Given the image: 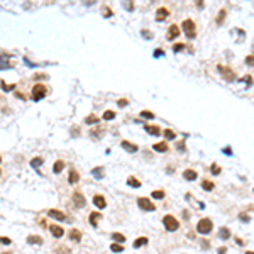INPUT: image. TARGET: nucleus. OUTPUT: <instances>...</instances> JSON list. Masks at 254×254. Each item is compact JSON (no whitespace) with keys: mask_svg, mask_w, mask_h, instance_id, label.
<instances>
[{"mask_svg":"<svg viewBox=\"0 0 254 254\" xmlns=\"http://www.w3.org/2000/svg\"><path fill=\"white\" fill-rule=\"evenodd\" d=\"M163 224H164V229H166V231H169V232L178 231V227H180V222H178L173 215H164Z\"/></svg>","mask_w":254,"mask_h":254,"instance_id":"f257e3e1","label":"nucleus"},{"mask_svg":"<svg viewBox=\"0 0 254 254\" xmlns=\"http://www.w3.org/2000/svg\"><path fill=\"white\" fill-rule=\"evenodd\" d=\"M212 227H214V224H212L210 219H202V220H200V222L197 224V231L200 232V234H203V236L210 234Z\"/></svg>","mask_w":254,"mask_h":254,"instance_id":"f03ea898","label":"nucleus"},{"mask_svg":"<svg viewBox=\"0 0 254 254\" xmlns=\"http://www.w3.org/2000/svg\"><path fill=\"white\" fill-rule=\"evenodd\" d=\"M181 29H183V32H185V36L188 37V39H193L195 37V24H193V20H190V19L183 20Z\"/></svg>","mask_w":254,"mask_h":254,"instance_id":"7ed1b4c3","label":"nucleus"},{"mask_svg":"<svg viewBox=\"0 0 254 254\" xmlns=\"http://www.w3.org/2000/svg\"><path fill=\"white\" fill-rule=\"evenodd\" d=\"M44 97H46V86L37 83L34 88H32V100H34V102H39V100H43Z\"/></svg>","mask_w":254,"mask_h":254,"instance_id":"20e7f679","label":"nucleus"},{"mask_svg":"<svg viewBox=\"0 0 254 254\" xmlns=\"http://www.w3.org/2000/svg\"><path fill=\"white\" fill-rule=\"evenodd\" d=\"M137 205H139V209H143V210H146V212L156 210L154 203H153L149 198H139V200H137Z\"/></svg>","mask_w":254,"mask_h":254,"instance_id":"39448f33","label":"nucleus"},{"mask_svg":"<svg viewBox=\"0 0 254 254\" xmlns=\"http://www.w3.org/2000/svg\"><path fill=\"white\" fill-rule=\"evenodd\" d=\"M73 203H75L76 209H83V207L86 205V200H85V197H83L80 191H75V193H73Z\"/></svg>","mask_w":254,"mask_h":254,"instance_id":"423d86ee","label":"nucleus"},{"mask_svg":"<svg viewBox=\"0 0 254 254\" xmlns=\"http://www.w3.org/2000/svg\"><path fill=\"white\" fill-rule=\"evenodd\" d=\"M168 15H169V10L166 9V7H159V9L156 10V20L158 22H163Z\"/></svg>","mask_w":254,"mask_h":254,"instance_id":"0eeeda50","label":"nucleus"},{"mask_svg":"<svg viewBox=\"0 0 254 254\" xmlns=\"http://www.w3.org/2000/svg\"><path fill=\"white\" fill-rule=\"evenodd\" d=\"M93 203H95V207H97V209H105V205H107L103 195H95V197H93Z\"/></svg>","mask_w":254,"mask_h":254,"instance_id":"6e6552de","label":"nucleus"},{"mask_svg":"<svg viewBox=\"0 0 254 254\" xmlns=\"http://www.w3.org/2000/svg\"><path fill=\"white\" fill-rule=\"evenodd\" d=\"M217 70H219V73L222 75L224 78H227V80H232V78H234V75H231L232 73V70H229V68H225V66H217Z\"/></svg>","mask_w":254,"mask_h":254,"instance_id":"1a4fd4ad","label":"nucleus"},{"mask_svg":"<svg viewBox=\"0 0 254 254\" xmlns=\"http://www.w3.org/2000/svg\"><path fill=\"white\" fill-rule=\"evenodd\" d=\"M120 146H122L126 151H129V153H137V151H139V148H137L136 144L129 143V141H122V143H120Z\"/></svg>","mask_w":254,"mask_h":254,"instance_id":"9d476101","label":"nucleus"},{"mask_svg":"<svg viewBox=\"0 0 254 254\" xmlns=\"http://www.w3.org/2000/svg\"><path fill=\"white\" fill-rule=\"evenodd\" d=\"M197 171H193V169H185L183 171V178H185L186 181H193V180H197Z\"/></svg>","mask_w":254,"mask_h":254,"instance_id":"9b49d317","label":"nucleus"},{"mask_svg":"<svg viewBox=\"0 0 254 254\" xmlns=\"http://www.w3.org/2000/svg\"><path fill=\"white\" fill-rule=\"evenodd\" d=\"M169 34H168V39H174V37H178L180 36V27L176 26V24H173L171 27H169Z\"/></svg>","mask_w":254,"mask_h":254,"instance_id":"f8f14e48","label":"nucleus"},{"mask_svg":"<svg viewBox=\"0 0 254 254\" xmlns=\"http://www.w3.org/2000/svg\"><path fill=\"white\" fill-rule=\"evenodd\" d=\"M49 231H51V234L54 236V237H58V239H60V237L65 234V231H63V229H61L60 225H56V224H54V225H51V227H49Z\"/></svg>","mask_w":254,"mask_h":254,"instance_id":"ddd939ff","label":"nucleus"},{"mask_svg":"<svg viewBox=\"0 0 254 254\" xmlns=\"http://www.w3.org/2000/svg\"><path fill=\"white\" fill-rule=\"evenodd\" d=\"M49 217H53L56 220H65L66 215L63 214V212H60V210H49Z\"/></svg>","mask_w":254,"mask_h":254,"instance_id":"4468645a","label":"nucleus"},{"mask_svg":"<svg viewBox=\"0 0 254 254\" xmlns=\"http://www.w3.org/2000/svg\"><path fill=\"white\" fill-rule=\"evenodd\" d=\"M144 129H146V132H149V134H153V136H159L161 134V129L158 126H144Z\"/></svg>","mask_w":254,"mask_h":254,"instance_id":"2eb2a0df","label":"nucleus"},{"mask_svg":"<svg viewBox=\"0 0 254 254\" xmlns=\"http://www.w3.org/2000/svg\"><path fill=\"white\" fill-rule=\"evenodd\" d=\"M70 239H73L75 242H80L81 241V232L78 231V229H73V231L70 232Z\"/></svg>","mask_w":254,"mask_h":254,"instance_id":"dca6fc26","label":"nucleus"},{"mask_svg":"<svg viewBox=\"0 0 254 254\" xmlns=\"http://www.w3.org/2000/svg\"><path fill=\"white\" fill-rule=\"evenodd\" d=\"M78 180H80V174H78V171L71 169V171H70V176H68V181L71 183V185H75V183H78Z\"/></svg>","mask_w":254,"mask_h":254,"instance_id":"f3484780","label":"nucleus"},{"mask_svg":"<svg viewBox=\"0 0 254 254\" xmlns=\"http://www.w3.org/2000/svg\"><path fill=\"white\" fill-rule=\"evenodd\" d=\"M102 219V215L98 214V212H93V214H90V224L93 227H97V224H98V220Z\"/></svg>","mask_w":254,"mask_h":254,"instance_id":"a211bd4d","label":"nucleus"},{"mask_svg":"<svg viewBox=\"0 0 254 254\" xmlns=\"http://www.w3.org/2000/svg\"><path fill=\"white\" fill-rule=\"evenodd\" d=\"M153 149L158 151V153H166V151H168V144H166V143H158V144L153 146Z\"/></svg>","mask_w":254,"mask_h":254,"instance_id":"6ab92c4d","label":"nucleus"},{"mask_svg":"<svg viewBox=\"0 0 254 254\" xmlns=\"http://www.w3.org/2000/svg\"><path fill=\"white\" fill-rule=\"evenodd\" d=\"M127 185L132 186V188H139V186H141V181L137 180V178H134V176H129V178H127Z\"/></svg>","mask_w":254,"mask_h":254,"instance_id":"aec40b11","label":"nucleus"},{"mask_svg":"<svg viewBox=\"0 0 254 254\" xmlns=\"http://www.w3.org/2000/svg\"><path fill=\"white\" fill-rule=\"evenodd\" d=\"M112 239H114L115 242H119V244L126 242V236H122L120 232H114V234H112Z\"/></svg>","mask_w":254,"mask_h":254,"instance_id":"412c9836","label":"nucleus"},{"mask_svg":"<svg viewBox=\"0 0 254 254\" xmlns=\"http://www.w3.org/2000/svg\"><path fill=\"white\" fill-rule=\"evenodd\" d=\"M219 236L222 237L224 241H227L229 237H231V231H229L227 227H222V229H220V231H219Z\"/></svg>","mask_w":254,"mask_h":254,"instance_id":"4be33fe9","label":"nucleus"},{"mask_svg":"<svg viewBox=\"0 0 254 254\" xmlns=\"http://www.w3.org/2000/svg\"><path fill=\"white\" fill-rule=\"evenodd\" d=\"M27 242L29 244H43V239L39 236H29L27 237Z\"/></svg>","mask_w":254,"mask_h":254,"instance_id":"5701e85b","label":"nucleus"},{"mask_svg":"<svg viewBox=\"0 0 254 254\" xmlns=\"http://www.w3.org/2000/svg\"><path fill=\"white\" fill-rule=\"evenodd\" d=\"M63 168H65L63 161H56L54 166H53V171H54V173H61V171H63Z\"/></svg>","mask_w":254,"mask_h":254,"instance_id":"b1692460","label":"nucleus"},{"mask_svg":"<svg viewBox=\"0 0 254 254\" xmlns=\"http://www.w3.org/2000/svg\"><path fill=\"white\" fill-rule=\"evenodd\" d=\"M148 244V237H141V239H136L134 241V247H141V246H146Z\"/></svg>","mask_w":254,"mask_h":254,"instance_id":"393cba45","label":"nucleus"},{"mask_svg":"<svg viewBox=\"0 0 254 254\" xmlns=\"http://www.w3.org/2000/svg\"><path fill=\"white\" fill-rule=\"evenodd\" d=\"M114 119H115V112H112V110L103 112V120H114Z\"/></svg>","mask_w":254,"mask_h":254,"instance_id":"a878e982","label":"nucleus"},{"mask_svg":"<svg viewBox=\"0 0 254 254\" xmlns=\"http://www.w3.org/2000/svg\"><path fill=\"white\" fill-rule=\"evenodd\" d=\"M110 249H112V252H122V251H124L122 244H119V242L112 244V246H110Z\"/></svg>","mask_w":254,"mask_h":254,"instance_id":"bb28decb","label":"nucleus"},{"mask_svg":"<svg viewBox=\"0 0 254 254\" xmlns=\"http://www.w3.org/2000/svg\"><path fill=\"white\" fill-rule=\"evenodd\" d=\"M153 198H156V200H161V198H163L164 197V191L163 190H154V191H153Z\"/></svg>","mask_w":254,"mask_h":254,"instance_id":"cd10ccee","label":"nucleus"},{"mask_svg":"<svg viewBox=\"0 0 254 254\" xmlns=\"http://www.w3.org/2000/svg\"><path fill=\"white\" fill-rule=\"evenodd\" d=\"M91 174H93L95 178H98V180H100V178H103V169H102V168H95L93 171H91Z\"/></svg>","mask_w":254,"mask_h":254,"instance_id":"c85d7f7f","label":"nucleus"},{"mask_svg":"<svg viewBox=\"0 0 254 254\" xmlns=\"http://www.w3.org/2000/svg\"><path fill=\"white\" fill-rule=\"evenodd\" d=\"M202 188H203V190H207V191H210V190H214V183L205 180V181L202 183Z\"/></svg>","mask_w":254,"mask_h":254,"instance_id":"c756f323","label":"nucleus"},{"mask_svg":"<svg viewBox=\"0 0 254 254\" xmlns=\"http://www.w3.org/2000/svg\"><path fill=\"white\" fill-rule=\"evenodd\" d=\"M41 164H43V158H34V159L31 161L32 168H37V166H41Z\"/></svg>","mask_w":254,"mask_h":254,"instance_id":"7c9ffc66","label":"nucleus"},{"mask_svg":"<svg viewBox=\"0 0 254 254\" xmlns=\"http://www.w3.org/2000/svg\"><path fill=\"white\" fill-rule=\"evenodd\" d=\"M141 115H143L144 119H154V114L149 112V110H143V112H141Z\"/></svg>","mask_w":254,"mask_h":254,"instance_id":"2f4dec72","label":"nucleus"},{"mask_svg":"<svg viewBox=\"0 0 254 254\" xmlns=\"http://www.w3.org/2000/svg\"><path fill=\"white\" fill-rule=\"evenodd\" d=\"M224 17H225V10H220V14L217 15V24H224Z\"/></svg>","mask_w":254,"mask_h":254,"instance_id":"473e14b6","label":"nucleus"},{"mask_svg":"<svg viewBox=\"0 0 254 254\" xmlns=\"http://www.w3.org/2000/svg\"><path fill=\"white\" fill-rule=\"evenodd\" d=\"M164 137H166L168 141H173V139H174V132L168 129V131H164Z\"/></svg>","mask_w":254,"mask_h":254,"instance_id":"72a5a7b5","label":"nucleus"},{"mask_svg":"<svg viewBox=\"0 0 254 254\" xmlns=\"http://www.w3.org/2000/svg\"><path fill=\"white\" fill-rule=\"evenodd\" d=\"M0 86H2V90H5V91H10V90H14V86L15 85H7V83H0Z\"/></svg>","mask_w":254,"mask_h":254,"instance_id":"f704fd0d","label":"nucleus"},{"mask_svg":"<svg viewBox=\"0 0 254 254\" xmlns=\"http://www.w3.org/2000/svg\"><path fill=\"white\" fill-rule=\"evenodd\" d=\"M85 122H86V124H97V122H98V117H95V115H90V117H86Z\"/></svg>","mask_w":254,"mask_h":254,"instance_id":"c9c22d12","label":"nucleus"},{"mask_svg":"<svg viewBox=\"0 0 254 254\" xmlns=\"http://www.w3.org/2000/svg\"><path fill=\"white\" fill-rule=\"evenodd\" d=\"M239 219H241V220H242V222H251V215H247V214H244V212H242V214H241V215H239Z\"/></svg>","mask_w":254,"mask_h":254,"instance_id":"e433bc0d","label":"nucleus"},{"mask_svg":"<svg viewBox=\"0 0 254 254\" xmlns=\"http://www.w3.org/2000/svg\"><path fill=\"white\" fill-rule=\"evenodd\" d=\"M183 49H185V44H181V43H180V44H174V46H173V51H174V53H178V51H183Z\"/></svg>","mask_w":254,"mask_h":254,"instance_id":"4c0bfd02","label":"nucleus"},{"mask_svg":"<svg viewBox=\"0 0 254 254\" xmlns=\"http://www.w3.org/2000/svg\"><path fill=\"white\" fill-rule=\"evenodd\" d=\"M124 7H127V10H134V7H132V2H131V0H124Z\"/></svg>","mask_w":254,"mask_h":254,"instance_id":"58836bf2","label":"nucleus"},{"mask_svg":"<svg viewBox=\"0 0 254 254\" xmlns=\"http://www.w3.org/2000/svg\"><path fill=\"white\" fill-rule=\"evenodd\" d=\"M10 68V63H7V61H0V70H9Z\"/></svg>","mask_w":254,"mask_h":254,"instance_id":"ea45409f","label":"nucleus"},{"mask_svg":"<svg viewBox=\"0 0 254 254\" xmlns=\"http://www.w3.org/2000/svg\"><path fill=\"white\" fill-rule=\"evenodd\" d=\"M219 173H220V168L214 163V164H212V174H219Z\"/></svg>","mask_w":254,"mask_h":254,"instance_id":"a19ab883","label":"nucleus"},{"mask_svg":"<svg viewBox=\"0 0 254 254\" xmlns=\"http://www.w3.org/2000/svg\"><path fill=\"white\" fill-rule=\"evenodd\" d=\"M0 244L9 246V244H10V239H9V237H0Z\"/></svg>","mask_w":254,"mask_h":254,"instance_id":"79ce46f5","label":"nucleus"},{"mask_svg":"<svg viewBox=\"0 0 254 254\" xmlns=\"http://www.w3.org/2000/svg\"><path fill=\"white\" fill-rule=\"evenodd\" d=\"M117 103H119V107H126V105H127V103H129V102H127V100H126V98H122V100H119V102H117Z\"/></svg>","mask_w":254,"mask_h":254,"instance_id":"37998d69","label":"nucleus"},{"mask_svg":"<svg viewBox=\"0 0 254 254\" xmlns=\"http://www.w3.org/2000/svg\"><path fill=\"white\" fill-rule=\"evenodd\" d=\"M110 15H112V12H110L109 9H105V10H103V17H110Z\"/></svg>","mask_w":254,"mask_h":254,"instance_id":"c03bdc74","label":"nucleus"},{"mask_svg":"<svg viewBox=\"0 0 254 254\" xmlns=\"http://www.w3.org/2000/svg\"><path fill=\"white\" fill-rule=\"evenodd\" d=\"M197 2V7L198 9H203V0H195Z\"/></svg>","mask_w":254,"mask_h":254,"instance_id":"a18cd8bd","label":"nucleus"},{"mask_svg":"<svg viewBox=\"0 0 254 254\" xmlns=\"http://www.w3.org/2000/svg\"><path fill=\"white\" fill-rule=\"evenodd\" d=\"M246 63H247L249 66H252V56H247V60H246Z\"/></svg>","mask_w":254,"mask_h":254,"instance_id":"49530a36","label":"nucleus"},{"mask_svg":"<svg viewBox=\"0 0 254 254\" xmlns=\"http://www.w3.org/2000/svg\"><path fill=\"white\" fill-rule=\"evenodd\" d=\"M224 153H225V154H227V156H231V154H232V151H231V148H225V149H224Z\"/></svg>","mask_w":254,"mask_h":254,"instance_id":"de8ad7c7","label":"nucleus"},{"mask_svg":"<svg viewBox=\"0 0 254 254\" xmlns=\"http://www.w3.org/2000/svg\"><path fill=\"white\" fill-rule=\"evenodd\" d=\"M161 54H163V51H161V49H158V51L154 53V56H156V58H159Z\"/></svg>","mask_w":254,"mask_h":254,"instance_id":"09e8293b","label":"nucleus"},{"mask_svg":"<svg viewBox=\"0 0 254 254\" xmlns=\"http://www.w3.org/2000/svg\"><path fill=\"white\" fill-rule=\"evenodd\" d=\"M225 249H227V247H220V249H219V254H227Z\"/></svg>","mask_w":254,"mask_h":254,"instance_id":"8fccbe9b","label":"nucleus"},{"mask_svg":"<svg viewBox=\"0 0 254 254\" xmlns=\"http://www.w3.org/2000/svg\"><path fill=\"white\" fill-rule=\"evenodd\" d=\"M202 246H203V247H209L210 244H209V241H202Z\"/></svg>","mask_w":254,"mask_h":254,"instance_id":"3c124183","label":"nucleus"},{"mask_svg":"<svg viewBox=\"0 0 254 254\" xmlns=\"http://www.w3.org/2000/svg\"><path fill=\"white\" fill-rule=\"evenodd\" d=\"M0 163H2V156H0Z\"/></svg>","mask_w":254,"mask_h":254,"instance_id":"603ef678","label":"nucleus"},{"mask_svg":"<svg viewBox=\"0 0 254 254\" xmlns=\"http://www.w3.org/2000/svg\"><path fill=\"white\" fill-rule=\"evenodd\" d=\"M0 173H2V171H0Z\"/></svg>","mask_w":254,"mask_h":254,"instance_id":"864d4df0","label":"nucleus"}]
</instances>
